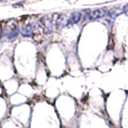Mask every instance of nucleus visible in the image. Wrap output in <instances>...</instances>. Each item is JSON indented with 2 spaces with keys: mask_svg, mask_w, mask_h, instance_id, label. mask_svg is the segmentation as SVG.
I'll return each instance as SVG.
<instances>
[{
  "mask_svg": "<svg viewBox=\"0 0 128 128\" xmlns=\"http://www.w3.org/2000/svg\"><path fill=\"white\" fill-rule=\"evenodd\" d=\"M55 16H56V14H53L50 18H46V17H43L40 19V21H39L40 26L43 28V30L45 33L50 34V33H52V32H53L54 23H55L56 20H57V19H54Z\"/></svg>",
  "mask_w": 128,
  "mask_h": 128,
  "instance_id": "obj_1",
  "label": "nucleus"
},
{
  "mask_svg": "<svg viewBox=\"0 0 128 128\" xmlns=\"http://www.w3.org/2000/svg\"><path fill=\"white\" fill-rule=\"evenodd\" d=\"M106 8H98V9L94 10L93 11L87 14V18L89 20H95L100 18H102L106 15Z\"/></svg>",
  "mask_w": 128,
  "mask_h": 128,
  "instance_id": "obj_2",
  "label": "nucleus"
},
{
  "mask_svg": "<svg viewBox=\"0 0 128 128\" xmlns=\"http://www.w3.org/2000/svg\"><path fill=\"white\" fill-rule=\"evenodd\" d=\"M119 14H120V11L118 8H113V9L110 10L107 12L106 21L109 23H112L114 21V19L119 15Z\"/></svg>",
  "mask_w": 128,
  "mask_h": 128,
  "instance_id": "obj_3",
  "label": "nucleus"
},
{
  "mask_svg": "<svg viewBox=\"0 0 128 128\" xmlns=\"http://www.w3.org/2000/svg\"><path fill=\"white\" fill-rule=\"evenodd\" d=\"M82 18V13L81 12H74L73 14H71V16L67 19V22H66V26H71V25H74V24L78 23L80 19Z\"/></svg>",
  "mask_w": 128,
  "mask_h": 128,
  "instance_id": "obj_4",
  "label": "nucleus"
},
{
  "mask_svg": "<svg viewBox=\"0 0 128 128\" xmlns=\"http://www.w3.org/2000/svg\"><path fill=\"white\" fill-rule=\"evenodd\" d=\"M33 30H34V26H32V24L28 23L22 26L21 33L24 37H30L33 34Z\"/></svg>",
  "mask_w": 128,
  "mask_h": 128,
  "instance_id": "obj_5",
  "label": "nucleus"
},
{
  "mask_svg": "<svg viewBox=\"0 0 128 128\" xmlns=\"http://www.w3.org/2000/svg\"><path fill=\"white\" fill-rule=\"evenodd\" d=\"M18 28H17V29H15L14 30H13L12 32H10V33L9 34H7V35H6V36H7V38L9 39V40L13 39L14 38H15L16 36L18 35Z\"/></svg>",
  "mask_w": 128,
  "mask_h": 128,
  "instance_id": "obj_6",
  "label": "nucleus"
},
{
  "mask_svg": "<svg viewBox=\"0 0 128 128\" xmlns=\"http://www.w3.org/2000/svg\"><path fill=\"white\" fill-rule=\"evenodd\" d=\"M122 11L125 12V13H128V4H126V6H124L122 8Z\"/></svg>",
  "mask_w": 128,
  "mask_h": 128,
  "instance_id": "obj_7",
  "label": "nucleus"
},
{
  "mask_svg": "<svg viewBox=\"0 0 128 128\" xmlns=\"http://www.w3.org/2000/svg\"><path fill=\"white\" fill-rule=\"evenodd\" d=\"M14 6H22V2H18V3H16V4H14L13 5Z\"/></svg>",
  "mask_w": 128,
  "mask_h": 128,
  "instance_id": "obj_8",
  "label": "nucleus"
},
{
  "mask_svg": "<svg viewBox=\"0 0 128 128\" xmlns=\"http://www.w3.org/2000/svg\"><path fill=\"white\" fill-rule=\"evenodd\" d=\"M1 34H2V30H1V26H0V38H1Z\"/></svg>",
  "mask_w": 128,
  "mask_h": 128,
  "instance_id": "obj_9",
  "label": "nucleus"
}]
</instances>
